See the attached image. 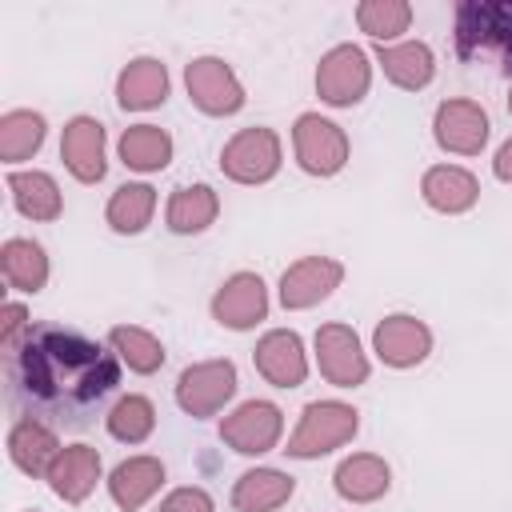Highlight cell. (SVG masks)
<instances>
[{
	"label": "cell",
	"instance_id": "obj_1",
	"mask_svg": "<svg viewBox=\"0 0 512 512\" xmlns=\"http://www.w3.org/2000/svg\"><path fill=\"white\" fill-rule=\"evenodd\" d=\"M116 384V356L68 328H32L12 364V396L32 412V420L84 424Z\"/></svg>",
	"mask_w": 512,
	"mask_h": 512
},
{
	"label": "cell",
	"instance_id": "obj_2",
	"mask_svg": "<svg viewBox=\"0 0 512 512\" xmlns=\"http://www.w3.org/2000/svg\"><path fill=\"white\" fill-rule=\"evenodd\" d=\"M356 424H360L356 420V408H348L340 400H316V404L304 408V416H300L296 432L288 436V448L284 452L296 456V460L324 456V452L348 444L356 436Z\"/></svg>",
	"mask_w": 512,
	"mask_h": 512
},
{
	"label": "cell",
	"instance_id": "obj_3",
	"mask_svg": "<svg viewBox=\"0 0 512 512\" xmlns=\"http://www.w3.org/2000/svg\"><path fill=\"white\" fill-rule=\"evenodd\" d=\"M368 80H372V64H368L364 48L336 44L332 52L320 56V68H316V92H320V100H328L336 108H348V104L364 100Z\"/></svg>",
	"mask_w": 512,
	"mask_h": 512
},
{
	"label": "cell",
	"instance_id": "obj_4",
	"mask_svg": "<svg viewBox=\"0 0 512 512\" xmlns=\"http://www.w3.org/2000/svg\"><path fill=\"white\" fill-rule=\"evenodd\" d=\"M224 176L236 184H264L280 168V140L272 128H240L220 152Z\"/></svg>",
	"mask_w": 512,
	"mask_h": 512
},
{
	"label": "cell",
	"instance_id": "obj_5",
	"mask_svg": "<svg viewBox=\"0 0 512 512\" xmlns=\"http://www.w3.org/2000/svg\"><path fill=\"white\" fill-rule=\"evenodd\" d=\"M292 148L304 172L312 176H332L344 168L348 160V136L340 132V124L324 120L320 112H304L292 128Z\"/></svg>",
	"mask_w": 512,
	"mask_h": 512
},
{
	"label": "cell",
	"instance_id": "obj_6",
	"mask_svg": "<svg viewBox=\"0 0 512 512\" xmlns=\"http://www.w3.org/2000/svg\"><path fill=\"white\" fill-rule=\"evenodd\" d=\"M236 396V368L232 360H204L180 372L176 400L188 416H216Z\"/></svg>",
	"mask_w": 512,
	"mask_h": 512
},
{
	"label": "cell",
	"instance_id": "obj_7",
	"mask_svg": "<svg viewBox=\"0 0 512 512\" xmlns=\"http://www.w3.org/2000/svg\"><path fill=\"white\" fill-rule=\"evenodd\" d=\"M184 84H188V96L200 112L208 116H232L244 108V88L236 80V72L220 60V56H200L184 68Z\"/></svg>",
	"mask_w": 512,
	"mask_h": 512
},
{
	"label": "cell",
	"instance_id": "obj_8",
	"mask_svg": "<svg viewBox=\"0 0 512 512\" xmlns=\"http://www.w3.org/2000/svg\"><path fill=\"white\" fill-rule=\"evenodd\" d=\"M280 432H284V416L268 400H248L232 416H224V424H220V440L232 452H244V456L272 452L276 440H280Z\"/></svg>",
	"mask_w": 512,
	"mask_h": 512
},
{
	"label": "cell",
	"instance_id": "obj_9",
	"mask_svg": "<svg viewBox=\"0 0 512 512\" xmlns=\"http://www.w3.org/2000/svg\"><path fill=\"white\" fill-rule=\"evenodd\" d=\"M316 364H320L324 380L336 388H356L368 380V360L348 324H324L316 332Z\"/></svg>",
	"mask_w": 512,
	"mask_h": 512
},
{
	"label": "cell",
	"instance_id": "obj_10",
	"mask_svg": "<svg viewBox=\"0 0 512 512\" xmlns=\"http://www.w3.org/2000/svg\"><path fill=\"white\" fill-rule=\"evenodd\" d=\"M344 280V264L332 256H304L280 276V304L284 308H312L332 296V288Z\"/></svg>",
	"mask_w": 512,
	"mask_h": 512
},
{
	"label": "cell",
	"instance_id": "obj_11",
	"mask_svg": "<svg viewBox=\"0 0 512 512\" xmlns=\"http://www.w3.org/2000/svg\"><path fill=\"white\" fill-rule=\"evenodd\" d=\"M432 132H436V144L444 152H460V156H476L488 140V116L476 100H444L436 108V120H432Z\"/></svg>",
	"mask_w": 512,
	"mask_h": 512
},
{
	"label": "cell",
	"instance_id": "obj_12",
	"mask_svg": "<svg viewBox=\"0 0 512 512\" xmlns=\"http://www.w3.org/2000/svg\"><path fill=\"white\" fill-rule=\"evenodd\" d=\"M252 360H256V372H260L268 384H276V388H300L304 376H308L304 344H300V336L288 332V328H276V332L260 336Z\"/></svg>",
	"mask_w": 512,
	"mask_h": 512
},
{
	"label": "cell",
	"instance_id": "obj_13",
	"mask_svg": "<svg viewBox=\"0 0 512 512\" xmlns=\"http://www.w3.org/2000/svg\"><path fill=\"white\" fill-rule=\"evenodd\" d=\"M264 312H268V292L256 272H236L212 296V316L224 328H252L256 320H264Z\"/></svg>",
	"mask_w": 512,
	"mask_h": 512
},
{
	"label": "cell",
	"instance_id": "obj_14",
	"mask_svg": "<svg viewBox=\"0 0 512 512\" xmlns=\"http://www.w3.org/2000/svg\"><path fill=\"white\" fill-rule=\"evenodd\" d=\"M60 156L80 184H96L104 176V124L92 116L68 120L60 136Z\"/></svg>",
	"mask_w": 512,
	"mask_h": 512
},
{
	"label": "cell",
	"instance_id": "obj_15",
	"mask_svg": "<svg viewBox=\"0 0 512 512\" xmlns=\"http://www.w3.org/2000/svg\"><path fill=\"white\" fill-rule=\"evenodd\" d=\"M376 356L392 368H412L432 352V332L416 320V316H388L384 324H376L372 332Z\"/></svg>",
	"mask_w": 512,
	"mask_h": 512
},
{
	"label": "cell",
	"instance_id": "obj_16",
	"mask_svg": "<svg viewBox=\"0 0 512 512\" xmlns=\"http://www.w3.org/2000/svg\"><path fill=\"white\" fill-rule=\"evenodd\" d=\"M96 480H100V456H96V448H88V444L60 448V456H56L52 468H48L52 492H56L60 500H68V504L88 500V492L96 488Z\"/></svg>",
	"mask_w": 512,
	"mask_h": 512
},
{
	"label": "cell",
	"instance_id": "obj_17",
	"mask_svg": "<svg viewBox=\"0 0 512 512\" xmlns=\"http://www.w3.org/2000/svg\"><path fill=\"white\" fill-rule=\"evenodd\" d=\"M164 96H168V68H164L160 60H152V56L132 60V64L120 72V80H116V100H120V108L144 112V108L164 104Z\"/></svg>",
	"mask_w": 512,
	"mask_h": 512
},
{
	"label": "cell",
	"instance_id": "obj_18",
	"mask_svg": "<svg viewBox=\"0 0 512 512\" xmlns=\"http://www.w3.org/2000/svg\"><path fill=\"white\" fill-rule=\"evenodd\" d=\"M420 192H424V200H428L436 212L456 216V212H468V208L476 204L480 184H476L472 172H464V168H456V164H436V168L424 172Z\"/></svg>",
	"mask_w": 512,
	"mask_h": 512
},
{
	"label": "cell",
	"instance_id": "obj_19",
	"mask_svg": "<svg viewBox=\"0 0 512 512\" xmlns=\"http://www.w3.org/2000/svg\"><path fill=\"white\" fill-rule=\"evenodd\" d=\"M160 484H164V464L156 456H132V460L116 464L108 476V492L124 512H136Z\"/></svg>",
	"mask_w": 512,
	"mask_h": 512
},
{
	"label": "cell",
	"instance_id": "obj_20",
	"mask_svg": "<svg viewBox=\"0 0 512 512\" xmlns=\"http://www.w3.org/2000/svg\"><path fill=\"white\" fill-rule=\"evenodd\" d=\"M392 484V472L380 456L372 452H356L348 456L340 468H336V492L352 504H368V500H380Z\"/></svg>",
	"mask_w": 512,
	"mask_h": 512
},
{
	"label": "cell",
	"instance_id": "obj_21",
	"mask_svg": "<svg viewBox=\"0 0 512 512\" xmlns=\"http://www.w3.org/2000/svg\"><path fill=\"white\" fill-rule=\"evenodd\" d=\"M8 456H12V464H16L20 472H28V476H48L52 460L60 456V444H56V436H52L48 424H40V420H20V424L12 428V436H8Z\"/></svg>",
	"mask_w": 512,
	"mask_h": 512
},
{
	"label": "cell",
	"instance_id": "obj_22",
	"mask_svg": "<svg viewBox=\"0 0 512 512\" xmlns=\"http://www.w3.org/2000/svg\"><path fill=\"white\" fill-rule=\"evenodd\" d=\"M376 60H380L384 76H388L396 88H408V92L424 88V84L432 80V72H436L432 48H428V44H420V40H408V44H392V48H384V44H380Z\"/></svg>",
	"mask_w": 512,
	"mask_h": 512
},
{
	"label": "cell",
	"instance_id": "obj_23",
	"mask_svg": "<svg viewBox=\"0 0 512 512\" xmlns=\"http://www.w3.org/2000/svg\"><path fill=\"white\" fill-rule=\"evenodd\" d=\"M292 476H284V472H276V468H252V472H244L240 480H236V488H232V504L240 508V512H276L288 496H292Z\"/></svg>",
	"mask_w": 512,
	"mask_h": 512
},
{
	"label": "cell",
	"instance_id": "obj_24",
	"mask_svg": "<svg viewBox=\"0 0 512 512\" xmlns=\"http://www.w3.org/2000/svg\"><path fill=\"white\" fill-rule=\"evenodd\" d=\"M0 272L8 280V288L16 292H40L48 280V256L36 240H4L0 248Z\"/></svg>",
	"mask_w": 512,
	"mask_h": 512
},
{
	"label": "cell",
	"instance_id": "obj_25",
	"mask_svg": "<svg viewBox=\"0 0 512 512\" xmlns=\"http://www.w3.org/2000/svg\"><path fill=\"white\" fill-rule=\"evenodd\" d=\"M8 188H12V200L24 216L32 220H56L64 200H60V188L48 172H12L8 176Z\"/></svg>",
	"mask_w": 512,
	"mask_h": 512
},
{
	"label": "cell",
	"instance_id": "obj_26",
	"mask_svg": "<svg viewBox=\"0 0 512 512\" xmlns=\"http://www.w3.org/2000/svg\"><path fill=\"white\" fill-rule=\"evenodd\" d=\"M120 160L136 172H156L172 160V136L156 124H136L120 136Z\"/></svg>",
	"mask_w": 512,
	"mask_h": 512
},
{
	"label": "cell",
	"instance_id": "obj_27",
	"mask_svg": "<svg viewBox=\"0 0 512 512\" xmlns=\"http://www.w3.org/2000/svg\"><path fill=\"white\" fill-rule=\"evenodd\" d=\"M216 192L208 184H192V188H176L168 200V228L172 232H204L216 220Z\"/></svg>",
	"mask_w": 512,
	"mask_h": 512
},
{
	"label": "cell",
	"instance_id": "obj_28",
	"mask_svg": "<svg viewBox=\"0 0 512 512\" xmlns=\"http://www.w3.org/2000/svg\"><path fill=\"white\" fill-rule=\"evenodd\" d=\"M40 144H44V116L40 112H28V108L4 112V120H0V160H8V164L28 160Z\"/></svg>",
	"mask_w": 512,
	"mask_h": 512
},
{
	"label": "cell",
	"instance_id": "obj_29",
	"mask_svg": "<svg viewBox=\"0 0 512 512\" xmlns=\"http://www.w3.org/2000/svg\"><path fill=\"white\" fill-rule=\"evenodd\" d=\"M152 212H156V192H152L148 184H120V188L112 192L104 216H108V224H112L116 232L132 236V232H144V224L152 220Z\"/></svg>",
	"mask_w": 512,
	"mask_h": 512
},
{
	"label": "cell",
	"instance_id": "obj_30",
	"mask_svg": "<svg viewBox=\"0 0 512 512\" xmlns=\"http://www.w3.org/2000/svg\"><path fill=\"white\" fill-rule=\"evenodd\" d=\"M356 24H360V32H368L372 40L384 44V40L408 32V24H412V4H404V0H364V4L356 8Z\"/></svg>",
	"mask_w": 512,
	"mask_h": 512
},
{
	"label": "cell",
	"instance_id": "obj_31",
	"mask_svg": "<svg viewBox=\"0 0 512 512\" xmlns=\"http://www.w3.org/2000/svg\"><path fill=\"white\" fill-rule=\"evenodd\" d=\"M108 340H112V348L124 356V364L132 368V372H156L160 364H164V344L152 336V332H144V328H128V324H120V328H112L108 332Z\"/></svg>",
	"mask_w": 512,
	"mask_h": 512
},
{
	"label": "cell",
	"instance_id": "obj_32",
	"mask_svg": "<svg viewBox=\"0 0 512 512\" xmlns=\"http://www.w3.org/2000/svg\"><path fill=\"white\" fill-rule=\"evenodd\" d=\"M152 428H156V408H152V400H144V396H124V400H116V408L108 412V432H112L116 440H124V444L148 440Z\"/></svg>",
	"mask_w": 512,
	"mask_h": 512
},
{
	"label": "cell",
	"instance_id": "obj_33",
	"mask_svg": "<svg viewBox=\"0 0 512 512\" xmlns=\"http://www.w3.org/2000/svg\"><path fill=\"white\" fill-rule=\"evenodd\" d=\"M496 12H500V4H460V12H456L460 56H472L480 44H488L496 36Z\"/></svg>",
	"mask_w": 512,
	"mask_h": 512
},
{
	"label": "cell",
	"instance_id": "obj_34",
	"mask_svg": "<svg viewBox=\"0 0 512 512\" xmlns=\"http://www.w3.org/2000/svg\"><path fill=\"white\" fill-rule=\"evenodd\" d=\"M160 512H212V496L204 488H176L164 496Z\"/></svg>",
	"mask_w": 512,
	"mask_h": 512
},
{
	"label": "cell",
	"instance_id": "obj_35",
	"mask_svg": "<svg viewBox=\"0 0 512 512\" xmlns=\"http://www.w3.org/2000/svg\"><path fill=\"white\" fill-rule=\"evenodd\" d=\"M4 324H0V344L8 348V352H16V336H20V328H24V320H28V312L20 308V304H4Z\"/></svg>",
	"mask_w": 512,
	"mask_h": 512
},
{
	"label": "cell",
	"instance_id": "obj_36",
	"mask_svg": "<svg viewBox=\"0 0 512 512\" xmlns=\"http://www.w3.org/2000/svg\"><path fill=\"white\" fill-rule=\"evenodd\" d=\"M492 40L504 48V68L512 72V4H500V12H496V36Z\"/></svg>",
	"mask_w": 512,
	"mask_h": 512
},
{
	"label": "cell",
	"instance_id": "obj_37",
	"mask_svg": "<svg viewBox=\"0 0 512 512\" xmlns=\"http://www.w3.org/2000/svg\"><path fill=\"white\" fill-rule=\"evenodd\" d=\"M492 168H496V176H500V180H512V140H508V144L496 152Z\"/></svg>",
	"mask_w": 512,
	"mask_h": 512
},
{
	"label": "cell",
	"instance_id": "obj_38",
	"mask_svg": "<svg viewBox=\"0 0 512 512\" xmlns=\"http://www.w3.org/2000/svg\"><path fill=\"white\" fill-rule=\"evenodd\" d=\"M508 112H512V92H508Z\"/></svg>",
	"mask_w": 512,
	"mask_h": 512
}]
</instances>
